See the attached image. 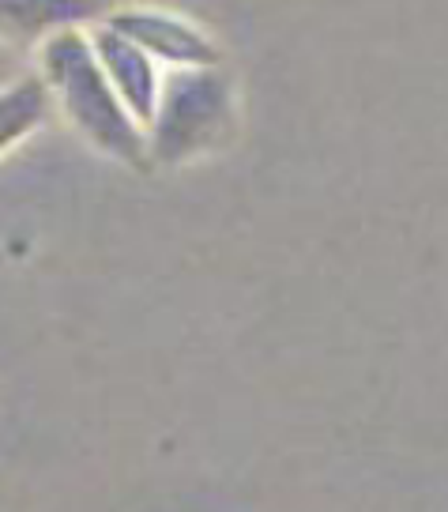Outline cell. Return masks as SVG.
<instances>
[{
    "label": "cell",
    "mask_w": 448,
    "mask_h": 512,
    "mask_svg": "<svg viewBox=\"0 0 448 512\" xmlns=\"http://www.w3.org/2000/svg\"><path fill=\"white\" fill-rule=\"evenodd\" d=\"M38 76L46 83L49 98L61 106L64 121L80 132L98 155L147 170V132L125 110V102L110 87L98 64L87 27H68L38 46Z\"/></svg>",
    "instance_id": "cell-1"
},
{
    "label": "cell",
    "mask_w": 448,
    "mask_h": 512,
    "mask_svg": "<svg viewBox=\"0 0 448 512\" xmlns=\"http://www.w3.org/2000/svg\"><path fill=\"white\" fill-rule=\"evenodd\" d=\"M238 125V91L223 64L162 72L155 117L147 125L151 166H185L226 144Z\"/></svg>",
    "instance_id": "cell-2"
},
{
    "label": "cell",
    "mask_w": 448,
    "mask_h": 512,
    "mask_svg": "<svg viewBox=\"0 0 448 512\" xmlns=\"http://www.w3.org/2000/svg\"><path fill=\"white\" fill-rule=\"evenodd\" d=\"M102 23L110 31L125 34L132 46H140L159 64L162 72L174 68H215L223 64V49L204 27H196L192 19L166 12V8H147V4H125L110 8Z\"/></svg>",
    "instance_id": "cell-3"
},
{
    "label": "cell",
    "mask_w": 448,
    "mask_h": 512,
    "mask_svg": "<svg viewBox=\"0 0 448 512\" xmlns=\"http://www.w3.org/2000/svg\"><path fill=\"white\" fill-rule=\"evenodd\" d=\"M87 38H91V49H95L98 64H102V72H106L110 87L117 91V98L136 117V125L147 132L151 117H155V106H159L162 68L140 46H132L125 34L110 31L102 19L87 27Z\"/></svg>",
    "instance_id": "cell-4"
},
{
    "label": "cell",
    "mask_w": 448,
    "mask_h": 512,
    "mask_svg": "<svg viewBox=\"0 0 448 512\" xmlns=\"http://www.w3.org/2000/svg\"><path fill=\"white\" fill-rule=\"evenodd\" d=\"M106 12L110 0H0V38L31 49L68 27H91Z\"/></svg>",
    "instance_id": "cell-5"
},
{
    "label": "cell",
    "mask_w": 448,
    "mask_h": 512,
    "mask_svg": "<svg viewBox=\"0 0 448 512\" xmlns=\"http://www.w3.org/2000/svg\"><path fill=\"white\" fill-rule=\"evenodd\" d=\"M49 102L53 98H49L42 76H23L0 91V155L19 147L46 121Z\"/></svg>",
    "instance_id": "cell-6"
}]
</instances>
